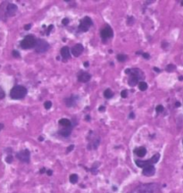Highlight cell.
Here are the masks:
<instances>
[{
	"label": "cell",
	"instance_id": "1",
	"mask_svg": "<svg viewBox=\"0 0 183 193\" xmlns=\"http://www.w3.org/2000/svg\"><path fill=\"white\" fill-rule=\"evenodd\" d=\"M27 95V89L22 85L14 86L10 91V96L13 99H22Z\"/></svg>",
	"mask_w": 183,
	"mask_h": 193
},
{
	"label": "cell",
	"instance_id": "2",
	"mask_svg": "<svg viewBox=\"0 0 183 193\" xmlns=\"http://www.w3.org/2000/svg\"><path fill=\"white\" fill-rule=\"evenodd\" d=\"M157 189V184L156 183H147L137 187L131 193H155Z\"/></svg>",
	"mask_w": 183,
	"mask_h": 193
},
{
	"label": "cell",
	"instance_id": "3",
	"mask_svg": "<svg viewBox=\"0 0 183 193\" xmlns=\"http://www.w3.org/2000/svg\"><path fill=\"white\" fill-rule=\"evenodd\" d=\"M36 42H37V39L33 35H27L21 41V46L23 49H30V48L35 46Z\"/></svg>",
	"mask_w": 183,
	"mask_h": 193
},
{
	"label": "cell",
	"instance_id": "4",
	"mask_svg": "<svg viewBox=\"0 0 183 193\" xmlns=\"http://www.w3.org/2000/svg\"><path fill=\"white\" fill-rule=\"evenodd\" d=\"M159 159H160V154H156L148 160H144L143 161V160H139L138 159V160L135 161V163H136L137 166H139L140 168H144V167H146L148 165H154V164H156L159 161Z\"/></svg>",
	"mask_w": 183,
	"mask_h": 193
},
{
	"label": "cell",
	"instance_id": "5",
	"mask_svg": "<svg viewBox=\"0 0 183 193\" xmlns=\"http://www.w3.org/2000/svg\"><path fill=\"white\" fill-rule=\"evenodd\" d=\"M49 44L44 40V39H41V38H38L37 39V42H36V45L34 46L35 48V51L37 53H45V52H47L48 49H49Z\"/></svg>",
	"mask_w": 183,
	"mask_h": 193
},
{
	"label": "cell",
	"instance_id": "6",
	"mask_svg": "<svg viewBox=\"0 0 183 193\" xmlns=\"http://www.w3.org/2000/svg\"><path fill=\"white\" fill-rule=\"evenodd\" d=\"M91 25H92V21H91V19L88 16H86L80 20V22L79 25V30L82 32H86L89 30Z\"/></svg>",
	"mask_w": 183,
	"mask_h": 193
},
{
	"label": "cell",
	"instance_id": "7",
	"mask_svg": "<svg viewBox=\"0 0 183 193\" xmlns=\"http://www.w3.org/2000/svg\"><path fill=\"white\" fill-rule=\"evenodd\" d=\"M16 157L22 163H30V152L29 149H23L16 154Z\"/></svg>",
	"mask_w": 183,
	"mask_h": 193
},
{
	"label": "cell",
	"instance_id": "8",
	"mask_svg": "<svg viewBox=\"0 0 183 193\" xmlns=\"http://www.w3.org/2000/svg\"><path fill=\"white\" fill-rule=\"evenodd\" d=\"M17 10H18V7H17L16 5L9 3V4L7 6V8H6V12H5L6 16H7V17H12V16L15 15Z\"/></svg>",
	"mask_w": 183,
	"mask_h": 193
},
{
	"label": "cell",
	"instance_id": "9",
	"mask_svg": "<svg viewBox=\"0 0 183 193\" xmlns=\"http://www.w3.org/2000/svg\"><path fill=\"white\" fill-rule=\"evenodd\" d=\"M100 35H101V38L103 39H107V38H110L114 36V31L112 30V28L108 25H106L100 32Z\"/></svg>",
	"mask_w": 183,
	"mask_h": 193
},
{
	"label": "cell",
	"instance_id": "10",
	"mask_svg": "<svg viewBox=\"0 0 183 193\" xmlns=\"http://www.w3.org/2000/svg\"><path fill=\"white\" fill-rule=\"evenodd\" d=\"M83 50H84V46H83L81 44H76V45H75L74 46H72V54L75 57H80V56L82 54Z\"/></svg>",
	"mask_w": 183,
	"mask_h": 193
},
{
	"label": "cell",
	"instance_id": "11",
	"mask_svg": "<svg viewBox=\"0 0 183 193\" xmlns=\"http://www.w3.org/2000/svg\"><path fill=\"white\" fill-rule=\"evenodd\" d=\"M79 99V96H76V95H72L71 96H69V98L65 99H64V102L66 104V106L68 107H72L76 105L77 101Z\"/></svg>",
	"mask_w": 183,
	"mask_h": 193
},
{
	"label": "cell",
	"instance_id": "12",
	"mask_svg": "<svg viewBox=\"0 0 183 193\" xmlns=\"http://www.w3.org/2000/svg\"><path fill=\"white\" fill-rule=\"evenodd\" d=\"M155 173H156V168L153 165L144 167L143 171H142V173L145 176H153L155 174Z\"/></svg>",
	"mask_w": 183,
	"mask_h": 193
},
{
	"label": "cell",
	"instance_id": "13",
	"mask_svg": "<svg viewBox=\"0 0 183 193\" xmlns=\"http://www.w3.org/2000/svg\"><path fill=\"white\" fill-rule=\"evenodd\" d=\"M60 54H61V57L64 60H68L69 58H71L70 49H69L68 46H63L60 50Z\"/></svg>",
	"mask_w": 183,
	"mask_h": 193
},
{
	"label": "cell",
	"instance_id": "14",
	"mask_svg": "<svg viewBox=\"0 0 183 193\" xmlns=\"http://www.w3.org/2000/svg\"><path fill=\"white\" fill-rule=\"evenodd\" d=\"M91 79V75L88 73L86 72H81L79 75H78V80L80 82H88Z\"/></svg>",
	"mask_w": 183,
	"mask_h": 193
},
{
	"label": "cell",
	"instance_id": "15",
	"mask_svg": "<svg viewBox=\"0 0 183 193\" xmlns=\"http://www.w3.org/2000/svg\"><path fill=\"white\" fill-rule=\"evenodd\" d=\"M72 127H64L62 130H59L58 133L63 136V137H69L72 133Z\"/></svg>",
	"mask_w": 183,
	"mask_h": 193
},
{
	"label": "cell",
	"instance_id": "16",
	"mask_svg": "<svg viewBox=\"0 0 183 193\" xmlns=\"http://www.w3.org/2000/svg\"><path fill=\"white\" fill-rule=\"evenodd\" d=\"M134 153L138 156L139 157H145L146 156V154H147V149H146V148H144V147H140V148H137L135 150H134Z\"/></svg>",
	"mask_w": 183,
	"mask_h": 193
},
{
	"label": "cell",
	"instance_id": "17",
	"mask_svg": "<svg viewBox=\"0 0 183 193\" xmlns=\"http://www.w3.org/2000/svg\"><path fill=\"white\" fill-rule=\"evenodd\" d=\"M59 124L63 127H72V122L66 118H63L59 120Z\"/></svg>",
	"mask_w": 183,
	"mask_h": 193
},
{
	"label": "cell",
	"instance_id": "18",
	"mask_svg": "<svg viewBox=\"0 0 183 193\" xmlns=\"http://www.w3.org/2000/svg\"><path fill=\"white\" fill-rule=\"evenodd\" d=\"M104 96H105L106 99H112L113 96H114V93H113V91H112L110 89H107L105 90Z\"/></svg>",
	"mask_w": 183,
	"mask_h": 193
},
{
	"label": "cell",
	"instance_id": "19",
	"mask_svg": "<svg viewBox=\"0 0 183 193\" xmlns=\"http://www.w3.org/2000/svg\"><path fill=\"white\" fill-rule=\"evenodd\" d=\"M69 180H70V182H71V183H72V184H75V183H77V182H78L79 176H78L76 173H72V174H71V175H70V178H69Z\"/></svg>",
	"mask_w": 183,
	"mask_h": 193
},
{
	"label": "cell",
	"instance_id": "20",
	"mask_svg": "<svg viewBox=\"0 0 183 193\" xmlns=\"http://www.w3.org/2000/svg\"><path fill=\"white\" fill-rule=\"evenodd\" d=\"M99 165H100V163H99V162H96V163L93 165V166L91 167V169H90L91 173H93L94 174H96V173H97V172H98V166H99Z\"/></svg>",
	"mask_w": 183,
	"mask_h": 193
},
{
	"label": "cell",
	"instance_id": "21",
	"mask_svg": "<svg viewBox=\"0 0 183 193\" xmlns=\"http://www.w3.org/2000/svg\"><path fill=\"white\" fill-rule=\"evenodd\" d=\"M116 58H117V60H118L119 62H125V61H126V59H127L128 57H127V56H126V55H123V54H119V55L116 57Z\"/></svg>",
	"mask_w": 183,
	"mask_h": 193
},
{
	"label": "cell",
	"instance_id": "22",
	"mask_svg": "<svg viewBox=\"0 0 183 193\" xmlns=\"http://www.w3.org/2000/svg\"><path fill=\"white\" fill-rule=\"evenodd\" d=\"M139 88H140V89L141 91H145V90L148 89V84H147V82H145V81H141V82H140V84H139Z\"/></svg>",
	"mask_w": 183,
	"mask_h": 193
},
{
	"label": "cell",
	"instance_id": "23",
	"mask_svg": "<svg viewBox=\"0 0 183 193\" xmlns=\"http://www.w3.org/2000/svg\"><path fill=\"white\" fill-rule=\"evenodd\" d=\"M175 68H176V66L174 65H168L166 66V71L168 73H171V72H173L175 70Z\"/></svg>",
	"mask_w": 183,
	"mask_h": 193
},
{
	"label": "cell",
	"instance_id": "24",
	"mask_svg": "<svg viewBox=\"0 0 183 193\" xmlns=\"http://www.w3.org/2000/svg\"><path fill=\"white\" fill-rule=\"evenodd\" d=\"M44 107H45L46 109L51 108V107H52V102H51V101H46L45 104H44Z\"/></svg>",
	"mask_w": 183,
	"mask_h": 193
},
{
	"label": "cell",
	"instance_id": "25",
	"mask_svg": "<svg viewBox=\"0 0 183 193\" xmlns=\"http://www.w3.org/2000/svg\"><path fill=\"white\" fill-rule=\"evenodd\" d=\"M12 55H13V57H15V58H20V57H21V55H20V53H19L17 50H13V52H12Z\"/></svg>",
	"mask_w": 183,
	"mask_h": 193
},
{
	"label": "cell",
	"instance_id": "26",
	"mask_svg": "<svg viewBox=\"0 0 183 193\" xmlns=\"http://www.w3.org/2000/svg\"><path fill=\"white\" fill-rule=\"evenodd\" d=\"M163 109H164L163 107L161 106V105H159V106L156 107V113H157V114H160V113H162V112L163 111Z\"/></svg>",
	"mask_w": 183,
	"mask_h": 193
},
{
	"label": "cell",
	"instance_id": "27",
	"mask_svg": "<svg viewBox=\"0 0 183 193\" xmlns=\"http://www.w3.org/2000/svg\"><path fill=\"white\" fill-rule=\"evenodd\" d=\"M13 156L12 155H8L7 157H6V161H7V163H8V164H11L12 162H13Z\"/></svg>",
	"mask_w": 183,
	"mask_h": 193
},
{
	"label": "cell",
	"instance_id": "28",
	"mask_svg": "<svg viewBox=\"0 0 183 193\" xmlns=\"http://www.w3.org/2000/svg\"><path fill=\"white\" fill-rule=\"evenodd\" d=\"M5 96H6V94H5V91L3 90V89L0 87V99H4L5 98Z\"/></svg>",
	"mask_w": 183,
	"mask_h": 193
},
{
	"label": "cell",
	"instance_id": "29",
	"mask_svg": "<svg viewBox=\"0 0 183 193\" xmlns=\"http://www.w3.org/2000/svg\"><path fill=\"white\" fill-rule=\"evenodd\" d=\"M53 29H54V25H53V24H50V25L48 26V30H47V35H49L50 32H51V30H52Z\"/></svg>",
	"mask_w": 183,
	"mask_h": 193
},
{
	"label": "cell",
	"instance_id": "30",
	"mask_svg": "<svg viewBox=\"0 0 183 193\" xmlns=\"http://www.w3.org/2000/svg\"><path fill=\"white\" fill-rule=\"evenodd\" d=\"M121 95H122V98H123V99L127 98V96H128V92H127V90H122V93H121Z\"/></svg>",
	"mask_w": 183,
	"mask_h": 193
},
{
	"label": "cell",
	"instance_id": "31",
	"mask_svg": "<svg viewBox=\"0 0 183 193\" xmlns=\"http://www.w3.org/2000/svg\"><path fill=\"white\" fill-rule=\"evenodd\" d=\"M69 22H70V20H69L68 18H64V19H63V21H62L63 25H68Z\"/></svg>",
	"mask_w": 183,
	"mask_h": 193
},
{
	"label": "cell",
	"instance_id": "32",
	"mask_svg": "<svg viewBox=\"0 0 183 193\" xmlns=\"http://www.w3.org/2000/svg\"><path fill=\"white\" fill-rule=\"evenodd\" d=\"M74 149V145H71V146H69L68 148H67V150H66V152L67 153H69V152H71L72 149Z\"/></svg>",
	"mask_w": 183,
	"mask_h": 193
},
{
	"label": "cell",
	"instance_id": "33",
	"mask_svg": "<svg viewBox=\"0 0 183 193\" xmlns=\"http://www.w3.org/2000/svg\"><path fill=\"white\" fill-rule=\"evenodd\" d=\"M134 22H135V20H134V17H129V21H128V24L131 25V24H132Z\"/></svg>",
	"mask_w": 183,
	"mask_h": 193
},
{
	"label": "cell",
	"instance_id": "34",
	"mask_svg": "<svg viewBox=\"0 0 183 193\" xmlns=\"http://www.w3.org/2000/svg\"><path fill=\"white\" fill-rule=\"evenodd\" d=\"M142 56H143V57L146 58V59H149V58H150V55H149L148 53H143Z\"/></svg>",
	"mask_w": 183,
	"mask_h": 193
},
{
	"label": "cell",
	"instance_id": "35",
	"mask_svg": "<svg viewBox=\"0 0 183 193\" xmlns=\"http://www.w3.org/2000/svg\"><path fill=\"white\" fill-rule=\"evenodd\" d=\"M30 28H31V24H30V23H29V24H26V25L24 26V30H29Z\"/></svg>",
	"mask_w": 183,
	"mask_h": 193
},
{
	"label": "cell",
	"instance_id": "36",
	"mask_svg": "<svg viewBox=\"0 0 183 193\" xmlns=\"http://www.w3.org/2000/svg\"><path fill=\"white\" fill-rule=\"evenodd\" d=\"M98 110H99L100 112H104V111H106V107L102 106V107H99V109H98Z\"/></svg>",
	"mask_w": 183,
	"mask_h": 193
},
{
	"label": "cell",
	"instance_id": "37",
	"mask_svg": "<svg viewBox=\"0 0 183 193\" xmlns=\"http://www.w3.org/2000/svg\"><path fill=\"white\" fill-rule=\"evenodd\" d=\"M47 174H48V175H49V176H51V175L53 174V172H52V170H48V171H47Z\"/></svg>",
	"mask_w": 183,
	"mask_h": 193
},
{
	"label": "cell",
	"instance_id": "38",
	"mask_svg": "<svg viewBox=\"0 0 183 193\" xmlns=\"http://www.w3.org/2000/svg\"><path fill=\"white\" fill-rule=\"evenodd\" d=\"M167 46H168V43H166V42H163V43H162V47L165 48Z\"/></svg>",
	"mask_w": 183,
	"mask_h": 193
},
{
	"label": "cell",
	"instance_id": "39",
	"mask_svg": "<svg viewBox=\"0 0 183 193\" xmlns=\"http://www.w3.org/2000/svg\"><path fill=\"white\" fill-rule=\"evenodd\" d=\"M130 73H131V69H127V70H125V73H126V74H130Z\"/></svg>",
	"mask_w": 183,
	"mask_h": 193
},
{
	"label": "cell",
	"instance_id": "40",
	"mask_svg": "<svg viewBox=\"0 0 183 193\" xmlns=\"http://www.w3.org/2000/svg\"><path fill=\"white\" fill-rule=\"evenodd\" d=\"M134 117H135V115H134L133 112H131V113L129 114V118H130V119H133Z\"/></svg>",
	"mask_w": 183,
	"mask_h": 193
},
{
	"label": "cell",
	"instance_id": "41",
	"mask_svg": "<svg viewBox=\"0 0 183 193\" xmlns=\"http://www.w3.org/2000/svg\"><path fill=\"white\" fill-rule=\"evenodd\" d=\"M154 71H155V72H156V73H160V72H161V70H160V69H158L157 67H154Z\"/></svg>",
	"mask_w": 183,
	"mask_h": 193
},
{
	"label": "cell",
	"instance_id": "42",
	"mask_svg": "<svg viewBox=\"0 0 183 193\" xmlns=\"http://www.w3.org/2000/svg\"><path fill=\"white\" fill-rule=\"evenodd\" d=\"M45 172H46V169H45V168H42V169H40L39 173H44Z\"/></svg>",
	"mask_w": 183,
	"mask_h": 193
},
{
	"label": "cell",
	"instance_id": "43",
	"mask_svg": "<svg viewBox=\"0 0 183 193\" xmlns=\"http://www.w3.org/2000/svg\"><path fill=\"white\" fill-rule=\"evenodd\" d=\"M175 107H180V103H179V102H176V103H175Z\"/></svg>",
	"mask_w": 183,
	"mask_h": 193
},
{
	"label": "cell",
	"instance_id": "44",
	"mask_svg": "<svg viewBox=\"0 0 183 193\" xmlns=\"http://www.w3.org/2000/svg\"><path fill=\"white\" fill-rule=\"evenodd\" d=\"M3 128H4V124L3 123H0V131H1Z\"/></svg>",
	"mask_w": 183,
	"mask_h": 193
},
{
	"label": "cell",
	"instance_id": "45",
	"mask_svg": "<svg viewBox=\"0 0 183 193\" xmlns=\"http://www.w3.org/2000/svg\"><path fill=\"white\" fill-rule=\"evenodd\" d=\"M86 120H87V121H89V120H90V116H89V115H87V116H86Z\"/></svg>",
	"mask_w": 183,
	"mask_h": 193
},
{
	"label": "cell",
	"instance_id": "46",
	"mask_svg": "<svg viewBox=\"0 0 183 193\" xmlns=\"http://www.w3.org/2000/svg\"><path fill=\"white\" fill-rule=\"evenodd\" d=\"M38 140H39V141H43V140H44L43 137H39V138H38Z\"/></svg>",
	"mask_w": 183,
	"mask_h": 193
},
{
	"label": "cell",
	"instance_id": "47",
	"mask_svg": "<svg viewBox=\"0 0 183 193\" xmlns=\"http://www.w3.org/2000/svg\"><path fill=\"white\" fill-rule=\"evenodd\" d=\"M88 65V62H86V63H84V66H86V67H87Z\"/></svg>",
	"mask_w": 183,
	"mask_h": 193
},
{
	"label": "cell",
	"instance_id": "48",
	"mask_svg": "<svg viewBox=\"0 0 183 193\" xmlns=\"http://www.w3.org/2000/svg\"><path fill=\"white\" fill-rule=\"evenodd\" d=\"M179 81H182V80H183V76H179Z\"/></svg>",
	"mask_w": 183,
	"mask_h": 193
},
{
	"label": "cell",
	"instance_id": "49",
	"mask_svg": "<svg viewBox=\"0 0 183 193\" xmlns=\"http://www.w3.org/2000/svg\"><path fill=\"white\" fill-rule=\"evenodd\" d=\"M180 3H181V6H183V1H181Z\"/></svg>",
	"mask_w": 183,
	"mask_h": 193
},
{
	"label": "cell",
	"instance_id": "50",
	"mask_svg": "<svg viewBox=\"0 0 183 193\" xmlns=\"http://www.w3.org/2000/svg\"><path fill=\"white\" fill-rule=\"evenodd\" d=\"M182 143H183V139H182Z\"/></svg>",
	"mask_w": 183,
	"mask_h": 193
}]
</instances>
